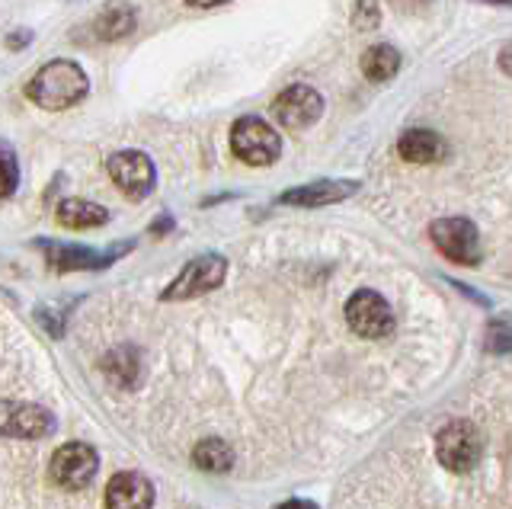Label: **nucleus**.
<instances>
[{
  "instance_id": "obj_21",
  "label": "nucleus",
  "mask_w": 512,
  "mask_h": 509,
  "mask_svg": "<svg viewBox=\"0 0 512 509\" xmlns=\"http://www.w3.org/2000/svg\"><path fill=\"white\" fill-rule=\"evenodd\" d=\"M378 26H381L378 0H356V7H352V29L356 33H375Z\"/></svg>"
},
{
  "instance_id": "obj_29",
  "label": "nucleus",
  "mask_w": 512,
  "mask_h": 509,
  "mask_svg": "<svg viewBox=\"0 0 512 509\" xmlns=\"http://www.w3.org/2000/svg\"><path fill=\"white\" fill-rule=\"evenodd\" d=\"M480 4H493V7H509L512 0H480Z\"/></svg>"
},
{
  "instance_id": "obj_16",
  "label": "nucleus",
  "mask_w": 512,
  "mask_h": 509,
  "mask_svg": "<svg viewBox=\"0 0 512 509\" xmlns=\"http://www.w3.org/2000/svg\"><path fill=\"white\" fill-rule=\"evenodd\" d=\"M55 218L58 225L71 228V231H90V228H100L109 221V209H103V205H96L90 199H61L58 209H55Z\"/></svg>"
},
{
  "instance_id": "obj_26",
  "label": "nucleus",
  "mask_w": 512,
  "mask_h": 509,
  "mask_svg": "<svg viewBox=\"0 0 512 509\" xmlns=\"http://www.w3.org/2000/svg\"><path fill=\"white\" fill-rule=\"evenodd\" d=\"M186 7H196V10H212V7H221V4H231V0H183Z\"/></svg>"
},
{
  "instance_id": "obj_30",
  "label": "nucleus",
  "mask_w": 512,
  "mask_h": 509,
  "mask_svg": "<svg viewBox=\"0 0 512 509\" xmlns=\"http://www.w3.org/2000/svg\"><path fill=\"white\" fill-rule=\"evenodd\" d=\"M420 4H429V0H420Z\"/></svg>"
},
{
  "instance_id": "obj_9",
  "label": "nucleus",
  "mask_w": 512,
  "mask_h": 509,
  "mask_svg": "<svg viewBox=\"0 0 512 509\" xmlns=\"http://www.w3.org/2000/svg\"><path fill=\"white\" fill-rule=\"evenodd\" d=\"M100 468V455L93 452V445L87 442H68L52 455V465H48V477L61 487V490H84Z\"/></svg>"
},
{
  "instance_id": "obj_28",
  "label": "nucleus",
  "mask_w": 512,
  "mask_h": 509,
  "mask_svg": "<svg viewBox=\"0 0 512 509\" xmlns=\"http://www.w3.org/2000/svg\"><path fill=\"white\" fill-rule=\"evenodd\" d=\"M279 509H317V503H311V500H285Z\"/></svg>"
},
{
  "instance_id": "obj_25",
  "label": "nucleus",
  "mask_w": 512,
  "mask_h": 509,
  "mask_svg": "<svg viewBox=\"0 0 512 509\" xmlns=\"http://www.w3.org/2000/svg\"><path fill=\"white\" fill-rule=\"evenodd\" d=\"M496 65H500V71H503L506 77H512V39L503 45L500 55H496Z\"/></svg>"
},
{
  "instance_id": "obj_23",
  "label": "nucleus",
  "mask_w": 512,
  "mask_h": 509,
  "mask_svg": "<svg viewBox=\"0 0 512 509\" xmlns=\"http://www.w3.org/2000/svg\"><path fill=\"white\" fill-rule=\"evenodd\" d=\"M36 317H39V324L52 333V337H61V317L55 314V311H48V308H36Z\"/></svg>"
},
{
  "instance_id": "obj_20",
  "label": "nucleus",
  "mask_w": 512,
  "mask_h": 509,
  "mask_svg": "<svg viewBox=\"0 0 512 509\" xmlns=\"http://www.w3.org/2000/svg\"><path fill=\"white\" fill-rule=\"evenodd\" d=\"M16 186H20V164H16L13 148L0 138V202L10 199L16 193Z\"/></svg>"
},
{
  "instance_id": "obj_8",
  "label": "nucleus",
  "mask_w": 512,
  "mask_h": 509,
  "mask_svg": "<svg viewBox=\"0 0 512 509\" xmlns=\"http://www.w3.org/2000/svg\"><path fill=\"white\" fill-rule=\"evenodd\" d=\"M346 324L365 340H381L394 330V311L375 289H359L346 301Z\"/></svg>"
},
{
  "instance_id": "obj_18",
  "label": "nucleus",
  "mask_w": 512,
  "mask_h": 509,
  "mask_svg": "<svg viewBox=\"0 0 512 509\" xmlns=\"http://www.w3.org/2000/svg\"><path fill=\"white\" fill-rule=\"evenodd\" d=\"M192 465L208 474H224L234 465V452L224 439H202L196 449H192Z\"/></svg>"
},
{
  "instance_id": "obj_10",
  "label": "nucleus",
  "mask_w": 512,
  "mask_h": 509,
  "mask_svg": "<svg viewBox=\"0 0 512 509\" xmlns=\"http://www.w3.org/2000/svg\"><path fill=\"white\" fill-rule=\"evenodd\" d=\"M36 247L45 253V260L55 273H87V269H106V266L116 263L125 250H132V244H119L109 253H96L90 247L58 244V241H36Z\"/></svg>"
},
{
  "instance_id": "obj_12",
  "label": "nucleus",
  "mask_w": 512,
  "mask_h": 509,
  "mask_svg": "<svg viewBox=\"0 0 512 509\" xmlns=\"http://www.w3.org/2000/svg\"><path fill=\"white\" fill-rule=\"evenodd\" d=\"M356 193H359L356 180H317V183L285 189V193L279 196V202L292 205V209H324V205H336V202H343Z\"/></svg>"
},
{
  "instance_id": "obj_13",
  "label": "nucleus",
  "mask_w": 512,
  "mask_h": 509,
  "mask_svg": "<svg viewBox=\"0 0 512 509\" xmlns=\"http://www.w3.org/2000/svg\"><path fill=\"white\" fill-rule=\"evenodd\" d=\"M154 487L138 471H119L106 487V509H151Z\"/></svg>"
},
{
  "instance_id": "obj_5",
  "label": "nucleus",
  "mask_w": 512,
  "mask_h": 509,
  "mask_svg": "<svg viewBox=\"0 0 512 509\" xmlns=\"http://www.w3.org/2000/svg\"><path fill=\"white\" fill-rule=\"evenodd\" d=\"M429 237L445 260L458 266H477L480 263V231L471 218H436L429 225Z\"/></svg>"
},
{
  "instance_id": "obj_7",
  "label": "nucleus",
  "mask_w": 512,
  "mask_h": 509,
  "mask_svg": "<svg viewBox=\"0 0 512 509\" xmlns=\"http://www.w3.org/2000/svg\"><path fill=\"white\" fill-rule=\"evenodd\" d=\"M106 170H109L112 183L119 186V193L128 196L132 202L148 199L154 193V186H157V167H154V161L144 151H135V148L112 154L109 161H106Z\"/></svg>"
},
{
  "instance_id": "obj_14",
  "label": "nucleus",
  "mask_w": 512,
  "mask_h": 509,
  "mask_svg": "<svg viewBox=\"0 0 512 509\" xmlns=\"http://www.w3.org/2000/svg\"><path fill=\"white\" fill-rule=\"evenodd\" d=\"M138 29V10L128 0H109L90 23L96 42H122Z\"/></svg>"
},
{
  "instance_id": "obj_1",
  "label": "nucleus",
  "mask_w": 512,
  "mask_h": 509,
  "mask_svg": "<svg viewBox=\"0 0 512 509\" xmlns=\"http://www.w3.org/2000/svg\"><path fill=\"white\" fill-rule=\"evenodd\" d=\"M87 93H90V77L71 58L45 61L26 84V100L36 103L39 109H48V113H64V109L84 103Z\"/></svg>"
},
{
  "instance_id": "obj_22",
  "label": "nucleus",
  "mask_w": 512,
  "mask_h": 509,
  "mask_svg": "<svg viewBox=\"0 0 512 509\" xmlns=\"http://www.w3.org/2000/svg\"><path fill=\"white\" fill-rule=\"evenodd\" d=\"M487 349L490 353H509L512 349V327L506 321H493L487 327Z\"/></svg>"
},
{
  "instance_id": "obj_11",
  "label": "nucleus",
  "mask_w": 512,
  "mask_h": 509,
  "mask_svg": "<svg viewBox=\"0 0 512 509\" xmlns=\"http://www.w3.org/2000/svg\"><path fill=\"white\" fill-rule=\"evenodd\" d=\"M55 433L52 410L26 401H0V436L10 439H45Z\"/></svg>"
},
{
  "instance_id": "obj_24",
  "label": "nucleus",
  "mask_w": 512,
  "mask_h": 509,
  "mask_svg": "<svg viewBox=\"0 0 512 509\" xmlns=\"http://www.w3.org/2000/svg\"><path fill=\"white\" fill-rule=\"evenodd\" d=\"M29 42H32V33H29V29H13V33L7 36V49H10V52H20V49H26Z\"/></svg>"
},
{
  "instance_id": "obj_6",
  "label": "nucleus",
  "mask_w": 512,
  "mask_h": 509,
  "mask_svg": "<svg viewBox=\"0 0 512 509\" xmlns=\"http://www.w3.org/2000/svg\"><path fill=\"white\" fill-rule=\"evenodd\" d=\"M480 455H484V439H480L477 426L468 420H452L439 429L436 436V458L448 471L464 474L471 471Z\"/></svg>"
},
{
  "instance_id": "obj_27",
  "label": "nucleus",
  "mask_w": 512,
  "mask_h": 509,
  "mask_svg": "<svg viewBox=\"0 0 512 509\" xmlns=\"http://www.w3.org/2000/svg\"><path fill=\"white\" fill-rule=\"evenodd\" d=\"M170 228H173V218H170V215H164V218H157L154 225H151V234H154V237H157V234H167Z\"/></svg>"
},
{
  "instance_id": "obj_3",
  "label": "nucleus",
  "mask_w": 512,
  "mask_h": 509,
  "mask_svg": "<svg viewBox=\"0 0 512 509\" xmlns=\"http://www.w3.org/2000/svg\"><path fill=\"white\" fill-rule=\"evenodd\" d=\"M228 276V260L221 253H202V257L189 260L180 276H176L164 292H160V301H189L215 292L218 285Z\"/></svg>"
},
{
  "instance_id": "obj_19",
  "label": "nucleus",
  "mask_w": 512,
  "mask_h": 509,
  "mask_svg": "<svg viewBox=\"0 0 512 509\" xmlns=\"http://www.w3.org/2000/svg\"><path fill=\"white\" fill-rule=\"evenodd\" d=\"M106 365V372L112 381H119V385H135V378H138V356H135V349H128V346H119V349H112V353L103 359Z\"/></svg>"
},
{
  "instance_id": "obj_2",
  "label": "nucleus",
  "mask_w": 512,
  "mask_h": 509,
  "mask_svg": "<svg viewBox=\"0 0 512 509\" xmlns=\"http://www.w3.org/2000/svg\"><path fill=\"white\" fill-rule=\"evenodd\" d=\"M231 151L247 167H272L282 154V138L260 116H240L231 125Z\"/></svg>"
},
{
  "instance_id": "obj_17",
  "label": "nucleus",
  "mask_w": 512,
  "mask_h": 509,
  "mask_svg": "<svg viewBox=\"0 0 512 509\" xmlns=\"http://www.w3.org/2000/svg\"><path fill=\"white\" fill-rule=\"evenodd\" d=\"M400 71V52L394 45H372L365 55H362V74L368 77L372 84H384Z\"/></svg>"
},
{
  "instance_id": "obj_4",
  "label": "nucleus",
  "mask_w": 512,
  "mask_h": 509,
  "mask_svg": "<svg viewBox=\"0 0 512 509\" xmlns=\"http://www.w3.org/2000/svg\"><path fill=\"white\" fill-rule=\"evenodd\" d=\"M269 113L285 132H304L324 116V97L311 84H288L269 103Z\"/></svg>"
},
{
  "instance_id": "obj_15",
  "label": "nucleus",
  "mask_w": 512,
  "mask_h": 509,
  "mask_svg": "<svg viewBox=\"0 0 512 509\" xmlns=\"http://www.w3.org/2000/svg\"><path fill=\"white\" fill-rule=\"evenodd\" d=\"M397 154L407 164H439L448 157V145L439 132L432 129H407L397 138Z\"/></svg>"
}]
</instances>
